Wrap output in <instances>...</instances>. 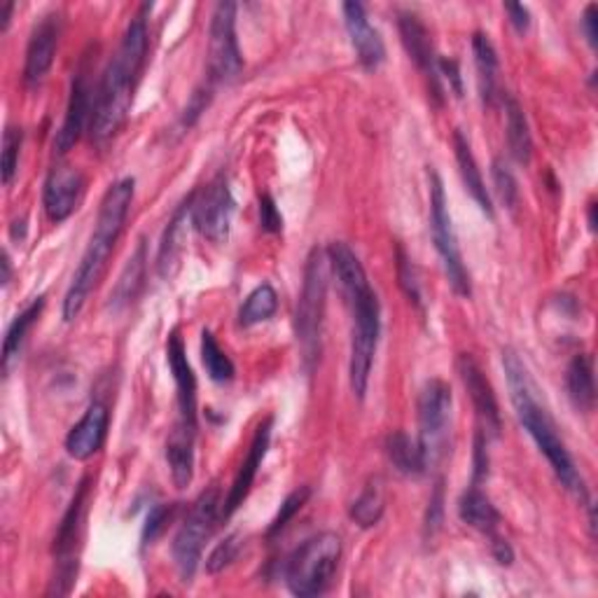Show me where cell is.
Instances as JSON below:
<instances>
[{"label": "cell", "instance_id": "cell-1", "mask_svg": "<svg viewBox=\"0 0 598 598\" xmlns=\"http://www.w3.org/2000/svg\"><path fill=\"white\" fill-rule=\"evenodd\" d=\"M150 10L152 6H143L139 14L129 21L120 48L113 54V59L108 61L101 82L97 87L94 113L90 124V136L97 145H105L113 141L129 120L134 92L145 69L150 50V31H148Z\"/></svg>", "mask_w": 598, "mask_h": 598}, {"label": "cell", "instance_id": "cell-2", "mask_svg": "<svg viewBox=\"0 0 598 598\" xmlns=\"http://www.w3.org/2000/svg\"><path fill=\"white\" fill-rule=\"evenodd\" d=\"M134 194H136L134 179H122L115 185H110L108 192L103 194L94 232L73 274L69 293L63 297L61 316L65 323H73L82 314L87 300H90V295L99 287L108 270V262L113 257L118 241L124 232L131 204H134Z\"/></svg>", "mask_w": 598, "mask_h": 598}, {"label": "cell", "instance_id": "cell-3", "mask_svg": "<svg viewBox=\"0 0 598 598\" xmlns=\"http://www.w3.org/2000/svg\"><path fill=\"white\" fill-rule=\"evenodd\" d=\"M503 367L507 376V388H509V401L515 405L519 424L524 430L534 437L540 454L547 458L549 468L557 475L561 486L566 491H570L580 503L589 505V494L582 475L575 468V463L566 449V442L561 439L557 424H554L547 409L538 403L536 397V386L530 382V374L519 358V353L513 348L503 351Z\"/></svg>", "mask_w": 598, "mask_h": 598}, {"label": "cell", "instance_id": "cell-4", "mask_svg": "<svg viewBox=\"0 0 598 598\" xmlns=\"http://www.w3.org/2000/svg\"><path fill=\"white\" fill-rule=\"evenodd\" d=\"M327 306V255L323 249H312L304 264L302 293L295 308V337L302 353L304 372L312 374L321 361L323 321Z\"/></svg>", "mask_w": 598, "mask_h": 598}, {"label": "cell", "instance_id": "cell-5", "mask_svg": "<svg viewBox=\"0 0 598 598\" xmlns=\"http://www.w3.org/2000/svg\"><path fill=\"white\" fill-rule=\"evenodd\" d=\"M342 561V538L332 530L308 538L302 547H297L285 561L283 580L291 594L300 598H314L325 594Z\"/></svg>", "mask_w": 598, "mask_h": 598}, {"label": "cell", "instance_id": "cell-6", "mask_svg": "<svg viewBox=\"0 0 598 598\" xmlns=\"http://www.w3.org/2000/svg\"><path fill=\"white\" fill-rule=\"evenodd\" d=\"M351 306V358H348V382L358 401H365L369 388L372 365L382 335V304L372 285L356 297L346 300Z\"/></svg>", "mask_w": 598, "mask_h": 598}, {"label": "cell", "instance_id": "cell-7", "mask_svg": "<svg viewBox=\"0 0 598 598\" xmlns=\"http://www.w3.org/2000/svg\"><path fill=\"white\" fill-rule=\"evenodd\" d=\"M220 519H223V500H220L217 486H211V489H206L192 503L190 515L171 545V557L183 585H192L204 547L211 540Z\"/></svg>", "mask_w": 598, "mask_h": 598}, {"label": "cell", "instance_id": "cell-8", "mask_svg": "<svg viewBox=\"0 0 598 598\" xmlns=\"http://www.w3.org/2000/svg\"><path fill=\"white\" fill-rule=\"evenodd\" d=\"M454 393L442 379H430L418 395V447L426 460V470H435L452 452Z\"/></svg>", "mask_w": 598, "mask_h": 598}, {"label": "cell", "instance_id": "cell-9", "mask_svg": "<svg viewBox=\"0 0 598 598\" xmlns=\"http://www.w3.org/2000/svg\"><path fill=\"white\" fill-rule=\"evenodd\" d=\"M90 491H92L90 477H84L59 524L57 538H54V580L48 591L50 596L71 594L75 585L78 570H80V549H82V534H84Z\"/></svg>", "mask_w": 598, "mask_h": 598}, {"label": "cell", "instance_id": "cell-10", "mask_svg": "<svg viewBox=\"0 0 598 598\" xmlns=\"http://www.w3.org/2000/svg\"><path fill=\"white\" fill-rule=\"evenodd\" d=\"M428 181H430V234H433L435 251L442 260V267H445V274L449 278V285L454 287V293L458 297H470L473 281H470L468 267H465V262H463L458 236L452 223L445 183H442L437 171L428 173Z\"/></svg>", "mask_w": 598, "mask_h": 598}, {"label": "cell", "instance_id": "cell-11", "mask_svg": "<svg viewBox=\"0 0 598 598\" xmlns=\"http://www.w3.org/2000/svg\"><path fill=\"white\" fill-rule=\"evenodd\" d=\"M243 71V57L236 38V3H217L209 27V82L232 84Z\"/></svg>", "mask_w": 598, "mask_h": 598}, {"label": "cell", "instance_id": "cell-12", "mask_svg": "<svg viewBox=\"0 0 598 598\" xmlns=\"http://www.w3.org/2000/svg\"><path fill=\"white\" fill-rule=\"evenodd\" d=\"M234 211L236 202L227 175L217 173L206 187L194 190L192 227L211 243H227Z\"/></svg>", "mask_w": 598, "mask_h": 598}, {"label": "cell", "instance_id": "cell-13", "mask_svg": "<svg viewBox=\"0 0 598 598\" xmlns=\"http://www.w3.org/2000/svg\"><path fill=\"white\" fill-rule=\"evenodd\" d=\"M456 369L460 382L468 391L473 409L477 414V430L484 433L489 439H498L503 433V418H500V405L498 397L494 393L491 382L486 379V374L477 365V361L470 356V353H460L456 361Z\"/></svg>", "mask_w": 598, "mask_h": 598}, {"label": "cell", "instance_id": "cell-14", "mask_svg": "<svg viewBox=\"0 0 598 598\" xmlns=\"http://www.w3.org/2000/svg\"><path fill=\"white\" fill-rule=\"evenodd\" d=\"M61 31H63L61 12H50L45 17H40V21L33 27L24 61V84L29 92H38L42 82L48 80L59 50Z\"/></svg>", "mask_w": 598, "mask_h": 598}, {"label": "cell", "instance_id": "cell-15", "mask_svg": "<svg viewBox=\"0 0 598 598\" xmlns=\"http://www.w3.org/2000/svg\"><path fill=\"white\" fill-rule=\"evenodd\" d=\"M94 97H97V90H92L90 69H87V63H82L75 71V78L71 84V99H69V108H65L63 124L54 136V152L61 154V158L63 154H69L78 145L84 131L90 129L92 113H94Z\"/></svg>", "mask_w": 598, "mask_h": 598}, {"label": "cell", "instance_id": "cell-16", "mask_svg": "<svg viewBox=\"0 0 598 598\" xmlns=\"http://www.w3.org/2000/svg\"><path fill=\"white\" fill-rule=\"evenodd\" d=\"M397 31H401L403 48L409 54V59L416 63V69L426 75L430 84V97L442 103V80L437 73V54L430 31L426 29L424 21L412 10H397Z\"/></svg>", "mask_w": 598, "mask_h": 598}, {"label": "cell", "instance_id": "cell-17", "mask_svg": "<svg viewBox=\"0 0 598 598\" xmlns=\"http://www.w3.org/2000/svg\"><path fill=\"white\" fill-rule=\"evenodd\" d=\"M87 192V179L84 173L69 164H57L45 179V187H42V206H45V215L50 223H63L69 220Z\"/></svg>", "mask_w": 598, "mask_h": 598}, {"label": "cell", "instance_id": "cell-18", "mask_svg": "<svg viewBox=\"0 0 598 598\" xmlns=\"http://www.w3.org/2000/svg\"><path fill=\"white\" fill-rule=\"evenodd\" d=\"M166 363L175 384V407H179V420H175V424L196 430V376L187 361L185 342L179 327L169 335Z\"/></svg>", "mask_w": 598, "mask_h": 598}, {"label": "cell", "instance_id": "cell-19", "mask_svg": "<svg viewBox=\"0 0 598 598\" xmlns=\"http://www.w3.org/2000/svg\"><path fill=\"white\" fill-rule=\"evenodd\" d=\"M272 430H274V416H267L264 420H260V426L255 428V435L251 439V449H249V456L243 458L241 468L232 482V489L230 494L225 496V503H223V519H230L236 509L243 505V500L249 498L253 484L257 479V473L262 468V460L264 456H267L270 452V445H272Z\"/></svg>", "mask_w": 598, "mask_h": 598}, {"label": "cell", "instance_id": "cell-20", "mask_svg": "<svg viewBox=\"0 0 598 598\" xmlns=\"http://www.w3.org/2000/svg\"><path fill=\"white\" fill-rule=\"evenodd\" d=\"M342 14L353 52H356L363 69L365 71L382 69V63L386 61V45L382 40V33L369 24L365 6L358 3V0H348V3L342 6Z\"/></svg>", "mask_w": 598, "mask_h": 598}, {"label": "cell", "instance_id": "cell-21", "mask_svg": "<svg viewBox=\"0 0 598 598\" xmlns=\"http://www.w3.org/2000/svg\"><path fill=\"white\" fill-rule=\"evenodd\" d=\"M110 428V412L103 403H92L82 414V418L65 435V452L75 460H90L94 458L108 437Z\"/></svg>", "mask_w": 598, "mask_h": 598}, {"label": "cell", "instance_id": "cell-22", "mask_svg": "<svg viewBox=\"0 0 598 598\" xmlns=\"http://www.w3.org/2000/svg\"><path fill=\"white\" fill-rule=\"evenodd\" d=\"M192 199H194V192H190L181 202V206L173 211L169 225L164 230V236L160 241L158 274L164 281H171L181 270L185 243H187V225H192Z\"/></svg>", "mask_w": 598, "mask_h": 598}, {"label": "cell", "instance_id": "cell-23", "mask_svg": "<svg viewBox=\"0 0 598 598\" xmlns=\"http://www.w3.org/2000/svg\"><path fill=\"white\" fill-rule=\"evenodd\" d=\"M473 54H475V69H477V90L479 99L486 108H496L503 103V92H500V61L498 52L494 48L491 38L484 31L473 33Z\"/></svg>", "mask_w": 598, "mask_h": 598}, {"label": "cell", "instance_id": "cell-24", "mask_svg": "<svg viewBox=\"0 0 598 598\" xmlns=\"http://www.w3.org/2000/svg\"><path fill=\"white\" fill-rule=\"evenodd\" d=\"M145 276H148V243L141 236L134 253H131V257L124 264V270L113 287V293H110V300H108L110 312L122 314L124 308L134 304L143 291Z\"/></svg>", "mask_w": 598, "mask_h": 598}, {"label": "cell", "instance_id": "cell-25", "mask_svg": "<svg viewBox=\"0 0 598 598\" xmlns=\"http://www.w3.org/2000/svg\"><path fill=\"white\" fill-rule=\"evenodd\" d=\"M454 154H456V164H458V173H460V181L465 185V190H468V194L475 199V204L482 209V213L486 217H496V211H494V202H491V194L489 190H486V183H484V175L477 166V160L473 154V148H470V141L465 139V134L460 129L454 131Z\"/></svg>", "mask_w": 598, "mask_h": 598}, {"label": "cell", "instance_id": "cell-26", "mask_svg": "<svg viewBox=\"0 0 598 598\" xmlns=\"http://www.w3.org/2000/svg\"><path fill=\"white\" fill-rule=\"evenodd\" d=\"M327 264L332 267V272H335L339 285H342V293L346 300L356 297L358 293L367 291L369 287V281H367V274H365V267L361 257L353 253V249L348 246V243L344 241H332L327 251Z\"/></svg>", "mask_w": 598, "mask_h": 598}, {"label": "cell", "instance_id": "cell-27", "mask_svg": "<svg viewBox=\"0 0 598 598\" xmlns=\"http://www.w3.org/2000/svg\"><path fill=\"white\" fill-rule=\"evenodd\" d=\"M458 517L465 526H470L473 530L482 536H496L498 528L503 524V517L491 503V498L486 496L479 484H473L470 489H465L458 498Z\"/></svg>", "mask_w": 598, "mask_h": 598}, {"label": "cell", "instance_id": "cell-28", "mask_svg": "<svg viewBox=\"0 0 598 598\" xmlns=\"http://www.w3.org/2000/svg\"><path fill=\"white\" fill-rule=\"evenodd\" d=\"M194 442L196 430L173 424L166 439V463L175 489H187L194 479Z\"/></svg>", "mask_w": 598, "mask_h": 598}, {"label": "cell", "instance_id": "cell-29", "mask_svg": "<svg viewBox=\"0 0 598 598\" xmlns=\"http://www.w3.org/2000/svg\"><path fill=\"white\" fill-rule=\"evenodd\" d=\"M45 304H48L45 295L36 297L29 306L21 308V312L14 316V321L10 323V327L6 332V339H3V374L6 376H10L14 363L19 361V353L27 344L31 327L40 321L42 312H45Z\"/></svg>", "mask_w": 598, "mask_h": 598}, {"label": "cell", "instance_id": "cell-30", "mask_svg": "<svg viewBox=\"0 0 598 598\" xmlns=\"http://www.w3.org/2000/svg\"><path fill=\"white\" fill-rule=\"evenodd\" d=\"M566 391L572 407L591 414L596 405V382H594V358L589 353H578L566 369Z\"/></svg>", "mask_w": 598, "mask_h": 598}, {"label": "cell", "instance_id": "cell-31", "mask_svg": "<svg viewBox=\"0 0 598 598\" xmlns=\"http://www.w3.org/2000/svg\"><path fill=\"white\" fill-rule=\"evenodd\" d=\"M503 105H505L509 154H513L515 162L519 164H530V158H534V136H530V126L524 108L513 97H503Z\"/></svg>", "mask_w": 598, "mask_h": 598}, {"label": "cell", "instance_id": "cell-32", "mask_svg": "<svg viewBox=\"0 0 598 598\" xmlns=\"http://www.w3.org/2000/svg\"><path fill=\"white\" fill-rule=\"evenodd\" d=\"M386 454H388V460L393 463V468L405 477H420L428 473L418 442L412 439L405 430H395L388 435Z\"/></svg>", "mask_w": 598, "mask_h": 598}, {"label": "cell", "instance_id": "cell-33", "mask_svg": "<svg viewBox=\"0 0 598 598\" xmlns=\"http://www.w3.org/2000/svg\"><path fill=\"white\" fill-rule=\"evenodd\" d=\"M278 312V295L272 283H262L246 297L239 308V325L253 327L270 321Z\"/></svg>", "mask_w": 598, "mask_h": 598}, {"label": "cell", "instance_id": "cell-34", "mask_svg": "<svg viewBox=\"0 0 598 598\" xmlns=\"http://www.w3.org/2000/svg\"><path fill=\"white\" fill-rule=\"evenodd\" d=\"M386 509V500H384V489L379 479H372L365 489L361 491V496L353 500L348 517L351 521L361 526V528H374L376 524L382 521Z\"/></svg>", "mask_w": 598, "mask_h": 598}, {"label": "cell", "instance_id": "cell-35", "mask_svg": "<svg viewBox=\"0 0 598 598\" xmlns=\"http://www.w3.org/2000/svg\"><path fill=\"white\" fill-rule=\"evenodd\" d=\"M202 363L206 367L209 379L215 384H230L236 376V367L227 353L220 348L217 339L213 337L211 330L202 332Z\"/></svg>", "mask_w": 598, "mask_h": 598}, {"label": "cell", "instance_id": "cell-36", "mask_svg": "<svg viewBox=\"0 0 598 598\" xmlns=\"http://www.w3.org/2000/svg\"><path fill=\"white\" fill-rule=\"evenodd\" d=\"M21 143H24V131L17 126H6L3 154H0V175H3V185H12L14 181L17 169H19Z\"/></svg>", "mask_w": 598, "mask_h": 598}, {"label": "cell", "instance_id": "cell-37", "mask_svg": "<svg viewBox=\"0 0 598 598\" xmlns=\"http://www.w3.org/2000/svg\"><path fill=\"white\" fill-rule=\"evenodd\" d=\"M308 498H312V489H308V486H297L293 494H287V498L283 500L276 517L272 519L267 528V538H276L278 534H283V528L295 519V515L306 505Z\"/></svg>", "mask_w": 598, "mask_h": 598}, {"label": "cell", "instance_id": "cell-38", "mask_svg": "<svg viewBox=\"0 0 598 598\" xmlns=\"http://www.w3.org/2000/svg\"><path fill=\"white\" fill-rule=\"evenodd\" d=\"M491 179H494L498 199L505 204V209L515 211L517 204H519V185H517V179H515L513 169L507 166L505 160H500V158L494 160V164H491Z\"/></svg>", "mask_w": 598, "mask_h": 598}, {"label": "cell", "instance_id": "cell-39", "mask_svg": "<svg viewBox=\"0 0 598 598\" xmlns=\"http://www.w3.org/2000/svg\"><path fill=\"white\" fill-rule=\"evenodd\" d=\"M395 262H397V281H401L403 293L407 295V300L424 308V295H420V283H418V274L416 267L412 264V260L407 257V253L403 251V246L395 249Z\"/></svg>", "mask_w": 598, "mask_h": 598}, {"label": "cell", "instance_id": "cell-40", "mask_svg": "<svg viewBox=\"0 0 598 598\" xmlns=\"http://www.w3.org/2000/svg\"><path fill=\"white\" fill-rule=\"evenodd\" d=\"M442 524H445V482L437 479L435 489L430 494V500H428V507H426V517H424L426 543L435 540V536L442 530Z\"/></svg>", "mask_w": 598, "mask_h": 598}, {"label": "cell", "instance_id": "cell-41", "mask_svg": "<svg viewBox=\"0 0 598 598\" xmlns=\"http://www.w3.org/2000/svg\"><path fill=\"white\" fill-rule=\"evenodd\" d=\"M241 551V538L236 534L227 536L223 543H217L215 549L211 551V557L206 559V572L217 575L223 572L227 566H232Z\"/></svg>", "mask_w": 598, "mask_h": 598}, {"label": "cell", "instance_id": "cell-42", "mask_svg": "<svg viewBox=\"0 0 598 598\" xmlns=\"http://www.w3.org/2000/svg\"><path fill=\"white\" fill-rule=\"evenodd\" d=\"M171 513L173 507H166V505H154L150 513H148V519L143 524V536H141V543L143 547H150L154 545V540H158L164 530H166V524L171 519Z\"/></svg>", "mask_w": 598, "mask_h": 598}, {"label": "cell", "instance_id": "cell-43", "mask_svg": "<svg viewBox=\"0 0 598 598\" xmlns=\"http://www.w3.org/2000/svg\"><path fill=\"white\" fill-rule=\"evenodd\" d=\"M213 101V84H202L199 90H194V94L190 97L185 110H183V118H181V124L183 129H190L194 126V122L202 118V113H206V108L211 105Z\"/></svg>", "mask_w": 598, "mask_h": 598}, {"label": "cell", "instance_id": "cell-44", "mask_svg": "<svg viewBox=\"0 0 598 598\" xmlns=\"http://www.w3.org/2000/svg\"><path fill=\"white\" fill-rule=\"evenodd\" d=\"M486 477H489V437L477 430L473 452V484H482Z\"/></svg>", "mask_w": 598, "mask_h": 598}, {"label": "cell", "instance_id": "cell-45", "mask_svg": "<svg viewBox=\"0 0 598 598\" xmlns=\"http://www.w3.org/2000/svg\"><path fill=\"white\" fill-rule=\"evenodd\" d=\"M260 227L270 234H278L283 230V215L270 194L260 196Z\"/></svg>", "mask_w": 598, "mask_h": 598}, {"label": "cell", "instance_id": "cell-46", "mask_svg": "<svg viewBox=\"0 0 598 598\" xmlns=\"http://www.w3.org/2000/svg\"><path fill=\"white\" fill-rule=\"evenodd\" d=\"M437 73H439V80H445L449 84V90L454 92V97L463 99L465 90H463V75H460L458 61L447 59V57H437Z\"/></svg>", "mask_w": 598, "mask_h": 598}, {"label": "cell", "instance_id": "cell-47", "mask_svg": "<svg viewBox=\"0 0 598 598\" xmlns=\"http://www.w3.org/2000/svg\"><path fill=\"white\" fill-rule=\"evenodd\" d=\"M503 10L507 12L509 24L515 27V31L519 36L528 33V29H530V10L526 6H521V3H505Z\"/></svg>", "mask_w": 598, "mask_h": 598}, {"label": "cell", "instance_id": "cell-48", "mask_svg": "<svg viewBox=\"0 0 598 598\" xmlns=\"http://www.w3.org/2000/svg\"><path fill=\"white\" fill-rule=\"evenodd\" d=\"M491 554H494V559L500 566H513V561H515V549H513V545H509L500 534L491 536Z\"/></svg>", "mask_w": 598, "mask_h": 598}, {"label": "cell", "instance_id": "cell-49", "mask_svg": "<svg viewBox=\"0 0 598 598\" xmlns=\"http://www.w3.org/2000/svg\"><path fill=\"white\" fill-rule=\"evenodd\" d=\"M598 10H596V6L594 3H589L587 8H585V14H582V31H585V36H587V42H589V45L596 50V45H598V29H596V24H598V14H596Z\"/></svg>", "mask_w": 598, "mask_h": 598}, {"label": "cell", "instance_id": "cell-50", "mask_svg": "<svg viewBox=\"0 0 598 598\" xmlns=\"http://www.w3.org/2000/svg\"><path fill=\"white\" fill-rule=\"evenodd\" d=\"M12 12H14L12 0H6V3H0V33H8L10 21H12Z\"/></svg>", "mask_w": 598, "mask_h": 598}, {"label": "cell", "instance_id": "cell-51", "mask_svg": "<svg viewBox=\"0 0 598 598\" xmlns=\"http://www.w3.org/2000/svg\"><path fill=\"white\" fill-rule=\"evenodd\" d=\"M0 267H3V276H0V283H3V287H6L10 283V278H12V260H10L8 251L3 253V262H0Z\"/></svg>", "mask_w": 598, "mask_h": 598}, {"label": "cell", "instance_id": "cell-52", "mask_svg": "<svg viewBox=\"0 0 598 598\" xmlns=\"http://www.w3.org/2000/svg\"><path fill=\"white\" fill-rule=\"evenodd\" d=\"M589 230L596 232V202H589Z\"/></svg>", "mask_w": 598, "mask_h": 598}]
</instances>
